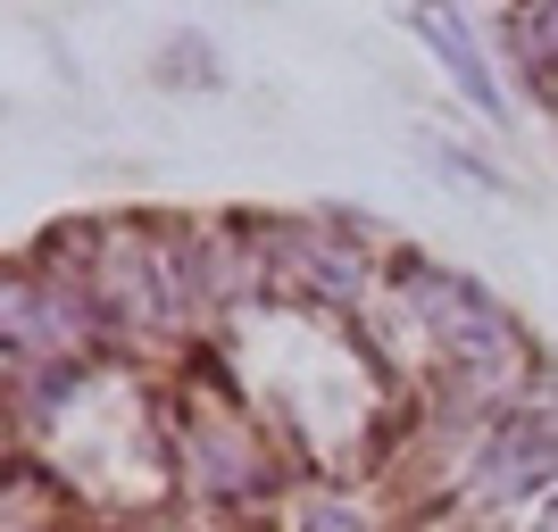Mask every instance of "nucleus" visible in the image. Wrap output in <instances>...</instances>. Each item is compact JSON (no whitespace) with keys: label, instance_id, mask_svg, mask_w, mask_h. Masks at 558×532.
I'll return each instance as SVG.
<instances>
[{"label":"nucleus","instance_id":"nucleus-4","mask_svg":"<svg viewBox=\"0 0 558 532\" xmlns=\"http://www.w3.org/2000/svg\"><path fill=\"white\" fill-rule=\"evenodd\" d=\"M466 491L484 508H534L558 499V399H509V417L466 441Z\"/></svg>","mask_w":558,"mask_h":532},{"label":"nucleus","instance_id":"nucleus-3","mask_svg":"<svg viewBox=\"0 0 558 532\" xmlns=\"http://www.w3.org/2000/svg\"><path fill=\"white\" fill-rule=\"evenodd\" d=\"M0 342H9V358H109L117 324L100 308L93 275L25 250L0 275Z\"/></svg>","mask_w":558,"mask_h":532},{"label":"nucleus","instance_id":"nucleus-2","mask_svg":"<svg viewBox=\"0 0 558 532\" xmlns=\"http://www.w3.org/2000/svg\"><path fill=\"white\" fill-rule=\"evenodd\" d=\"M167 458L184 466V491L217 516H258L283 499V466L267 449V433L242 408H226V399L175 392V408H167Z\"/></svg>","mask_w":558,"mask_h":532},{"label":"nucleus","instance_id":"nucleus-1","mask_svg":"<svg viewBox=\"0 0 558 532\" xmlns=\"http://www.w3.org/2000/svg\"><path fill=\"white\" fill-rule=\"evenodd\" d=\"M384 292L450 358V392H466V399H517L525 392V358H534L525 324H517V308L484 275H466L450 258H425V250H392L384 258Z\"/></svg>","mask_w":558,"mask_h":532},{"label":"nucleus","instance_id":"nucleus-7","mask_svg":"<svg viewBox=\"0 0 558 532\" xmlns=\"http://www.w3.org/2000/svg\"><path fill=\"white\" fill-rule=\"evenodd\" d=\"M150 84H167V92H226V59H217V42L201 25H175L150 50Z\"/></svg>","mask_w":558,"mask_h":532},{"label":"nucleus","instance_id":"nucleus-6","mask_svg":"<svg viewBox=\"0 0 558 532\" xmlns=\"http://www.w3.org/2000/svg\"><path fill=\"white\" fill-rule=\"evenodd\" d=\"M500 50H509L525 100L558 116V0H509L500 9Z\"/></svg>","mask_w":558,"mask_h":532},{"label":"nucleus","instance_id":"nucleus-5","mask_svg":"<svg viewBox=\"0 0 558 532\" xmlns=\"http://www.w3.org/2000/svg\"><path fill=\"white\" fill-rule=\"evenodd\" d=\"M400 17H409V34H417V42L442 59L450 92H459L466 109L484 116V125H509V84H500V67H492L484 34L466 25V0H409Z\"/></svg>","mask_w":558,"mask_h":532},{"label":"nucleus","instance_id":"nucleus-8","mask_svg":"<svg viewBox=\"0 0 558 532\" xmlns=\"http://www.w3.org/2000/svg\"><path fill=\"white\" fill-rule=\"evenodd\" d=\"M417 159L442 175V184H459V191H484V200H509V175L484 159V150H459L450 134H434V125H417Z\"/></svg>","mask_w":558,"mask_h":532},{"label":"nucleus","instance_id":"nucleus-9","mask_svg":"<svg viewBox=\"0 0 558 532\" xmlns=\"http://www.w3.org/2000/svg\"><path fill=\"white\" fill-rule=\"evenodd\" d=\"M292 532H375V516L350 499V491H301V508H292Z\"/></svg>","mask_w":558,"mask_h":532},{"label":"nucleus","instance_id":"nucleus-10","mask_svg":"<svg viewBox=\"0 0 558 532\" xmlns=\"http://www.w3.org/2000/svg\"><path fill=\"white\" fill-rule=\"evenodd\" d=\"M534 532H558V499H542V508H534Z\"/></svg>","mask_w":558,"mask_h":532}]
</instances>
